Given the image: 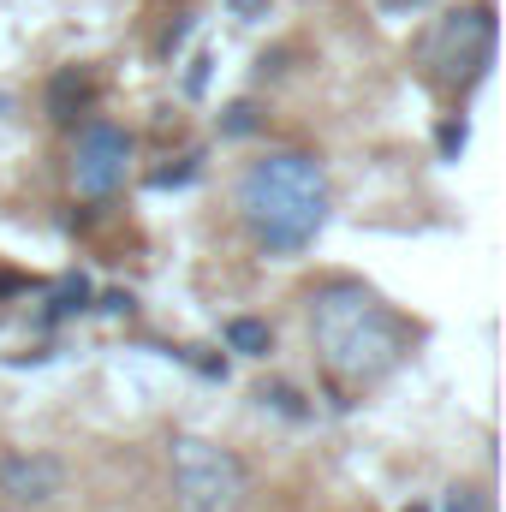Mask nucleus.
<instances>
[{
  "mask_svg": "<svg viewBox=\"0 0 506 512\" xmlns=\"http://www.w3.org/2000/svg\"><path fill=\"white\" fill-rule=\"evenodd\" d=\"M227 346L245 352V358H262V352L274 346V334H268V322H256V316H233V322H227Z\"/></svg>",
  "mask_w": 506,
  "mask_h": 512,
  "instance_id": "nucleus-8",
  "label": "nucleus"
},
{
  "mask_svg": "<svg viewBox=\"0 0 506 512\" xmlns=\"http://www.w3.org/2000/svg\"><path fill=\"white\" fill-rule=\"evenodd\" d=\"M310 334L328 370L346 382H381L411 352V328L358 280H334L310 298Z\"/></svg>",
  "mask_w": 506,
  "mask_h": 512,
  "instance_id": "nucleus-2",
  "label": "nucleus"
},
{
  "mask_svg": "<svg viewBox=\"0 0 506 512\" xmlns=\"http://www.w3.org/2000/svg\"><path fill=\"white\" fill-rule=\"evenodd\" d=\"M239 215L268 256H298L328 227V173L304 149H274L245 167Z\"/></svg>",
  "mask_w": 506,
  "mask_h": 512,
  "instance_id": "nucleus-1",
  "label": "nucleus"
},
{
  "mask_svg": "<svg viewBox=\"0 0 506 512\" xmlns=\"http://www.w3.org/2000/svg\"><path fill=\"white\" fill-rule=\"evenodd\" d=\"M191 173H197V155H185V161H179V167H161V173H155V179H149V185H185V179H191Z\"/></svg>",
  "mask_w": 506,
  "mask_h": 512,
  "instance_id": "nucleus-11",
  "label": "nucleus"
},
{
  "mask_svg": "<svg viewBox=\"0 0 506 512\" xmlns=\"http://www.w3.org/2000/svg\"><path fill=\"white\" fill-rule=\"evenodd\" d=\"M90 96H96V84H90L84 66H66V72L48 78V114H54L60 126H78V114L90 108Z\"/></svg>",
  "mask_w": 506,
  "mask_h": 512,
  "instance_id": "nucleus-7",
  "label": "nucleus"
},
{
  "mask_svg": "<svg viewBox=\"0 0 506 512\" xmlns=\"http://www.w3.org/2000/svg\"><path fill=\"white\" fill-rule=\"evenodd\" d=\"M126 167H131V131L126 126H114V120L78 126V143H72V185H78L84 197L120 191Z\"/></svg>",
  "mask_w": 506,
  "mask_h": 512,
  "instance_id": "nucleus-5",
  "label": "nucleus"
},
{
  "mask_svg": "<svg viewBox=\"0 0 506 512\" xmlns=\"http://www.w3.org/2000/svg\"><path fill=\"white\" fill-rule=\"evenodd\" d=\"M167 465H173V489H179V507L185 512H227L245 495L239 453H227V447H215L203 435H173Z\"/></svg>",
  "mask_w": 506,
  "mask_h": 512,
  "instance_id": "nucleus-4",
  "label": "nucleus"
},
{
  "mask_svg": "<svg viewBox=\"0 0 506 512\" xmlns=\"http://www.w3.org/2000/svg\"><path fill=\"white\" fill-rule=\"evenodd\" d=\"M495 66V6H459L423 36V72L441 90H471Z\"/></svg>",
  "mask_w": 506,
  "mask_h": 512,
  "instance_id": "nucleus-3",
  "label": "nucleus"
},
{
  "mask_svg": "<svg viewBox=\"0 0 506 512\" xmlns=\"http://www.w3.org/2000/svg\"><path fill=\"white\" fill-rule=\"evenodd\" d=\"M60 483H66V465L54 453H18V459L0 465V495L12 507H42V501L60 495Z\"/></svg>",
  "mask_w": 506,
  "mask_h": 512,
  "instance_id": "nucleus-6",
  "label": "nucleus"
},
{
  "mask_svg": "<svg viewBox=\"0 0 506 512\" xmlns=\"http://www.w3.org/2000/svg\"><path fill=\"white\" fill-rule=\"evenodd\" d=\"M447 512H489V507H483V495H471V489H453V495H447Z\"/></svg>",
  "mask_w": 506,
  "mask_h": 512,
  "instance_id": "nucleus-12",
  "label": "nucleus"
},
{
  "mask_svg": "<svg viewBox=\"0 0 506 512\" xmlns=\"http://www.w3.org/2000/svg\"><path fill=\"white\" fill-rule=\"evenodd\" d=\"M84 298H90V280L78 274V280H66V286H60V298H54V316H66V310H84Z\"/></svg>",
  "mask_w": 506,
  "mask_h": 512,
  "instance_id": "nucleus-10",
  "label": "nucleus"
},
{
  "mask_svg": "<svg viewBox=\"0 0 506 512\" xmlns=\"http://www.w3.org/2000/svg\"><path fill=\"white\" fill-rule=\"evenodd\" d=\"M459 143H465V120H459V126H453V120H447V126H441V149H447V155H453V149H459Z\"/></svg>",
  "mask_w": 506,
  "mask_h": 512,
  "instance_id": "nucleus-13",
  "label": "nucleus"
},
{
  "mask_svg": "<svg viewBox=\"0 0 506 512\" xmlns=\"http://www.w3.org/2000/svg\"><path fill=\"white\" fill-rule=\"evenodd\" d=\"M381 12H417V6H429V0H376Z\"/></svg>",
  "mask_w": 506,
  "mask_h": 512,
  "instance_id": "nucleus-14",
  "label": "nucleus"
},
{
  "mask_svg": "<svg viewBox=\"0 0 506 512\" xmlns=\"http://www.w3.org/2000/svg\"><path fill=\"white\" fill-rule=\"evenodd\" d=\"M256 126H262V120H256V108H251V102H233V108L221 114V131H227V137H251Z\"/></svg>",
  "mask_w": 506,
  "mask_h": 512,
  "instance_id": "nucleus-9",
  "label": "nucleus"
}]
</instances>
